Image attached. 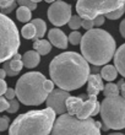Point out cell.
Instances as JSON below:
<instances>
[{
	"instance_id": "obj_1",
	"label": "cell",
	"mask_w": 125,
	"mask_h": 135,
	"mask_svg": "<svg viewBox=\"0 0 125 135\" xmlns=\"http://www.w3.org/2000/svg\"><path fill=\"white\" fill-rule=\"evenodd\" d=\"M91 74V68L81 54L65 52L54 58L49 65V75L54 85L65 91L82 87Z\"/></svg>"
},
{
	"instance_id": "obj_2",
	"label": "cell",
	"mask_w": 125,
	"mask_h": 135,
	"mask_svg": "<svg viewBox=\"0 0 125 135\" xmlns=\"http://www.w3.org/2000/svg\"><path fill=\"white\" fill-rule=\"evenodd\" d=\"M81 53L87 63L101 66L112 60L117 50V43L112 35L104 30H88L80 42Z\"/></svg>"
},
{
	"instance_id": "obj_3",
	"label": "cell",
	"mask_w": 125,
	"mask_h": 135,
	"mask_svg": "<svg viewBox=\"0 0 125 135\" xmlns=\"http://www.w3.org/2000/svg\"><path fill=\"white\" fill-rule=\"evenodd\" d=\"M53 110H29L15 118L9 128V135H49L55 120Z\"/></svg>"
},
{
	"instance_id": "obj_4",
	"label": "cell",
	"mask_w": 125,
	"mask_h": 135,
	"mask_svg": "<svg viewBox=\"0 0 125 135\" xmlns=\"http://www.w3.org/2000/svg\"><path fill=\"white\" fill-rule=\"evenodd\" d=\"M46 76L38 71H31L22 75L16 82L15 95L25 106H39L44 103L48 93L43 89Z\"/></svg>"
},
{
	"instance_id": "obj_5",
	"label": "cell",
	"mask_w": 125,
	"mask_h": 135,
	"mask_svg": "<svg viewBox=\"0 0 125 135\" xmlns=\"http://www.w3.org/2000/svg\"><path fill=\"white\" fill-rule=\"evenodd\" d=\"M102 124L99 122L86 118L79 119L68 113L60 114L54 120L52 127V135H101Z\"/></svg>"
},
{
	"instance_id": "obj_6",
	"label": "cell",
	"mask_w": 125,
	"mask_h": 135,
	"mask_svg": "<svg viewBox=\"0 0 125 135\" xmlns=\"http://www.w3.org/2000/svg\"><path fill=\"white\" fill-rule=\"evenodd\" d=\"M99 113L104 130L125 128V100L120 95L104 97L99 103Z\"/></svg>"
},
{
	"instance_id": "obj_7",
	"label": "cell",
	"mask_w": 125,
	"mask_h": 135,
	"mask_svg": "<svg viewBox=\"0 0 125 135\" xmlns=\"http://www.w3.org/2000/svg\"><path fill=\"white\" fill-rule=\"evenodd\" d=\"M20 33L10 17L0 12V63L9 60L20 48Z\"/></svg>"
},
{
	"instance_id": "obj_8",
	"label": "cell",
	"mask_w": 125,
	"mask_h": 135,
	"mask_svg": "<svg viewBox=\"0 0 125 135\" xmlns=\"http://www.w3.org/2000/svg\"><path fill=\"white\" fill-rule=\"evenodd\" d=\"M124 5V0H77L76 11L82 18H93L98 15H106Z\"/></svg>"
},
{
	"instance_id": "obj_9",
	"label": "cell",
	"mask_w": 125,
	"mask_h": 135,
	"mask_svg": "<svg viewBox=\"0 0 125 135\" xmlns=\"http://www.w3.org/2000/svg\"><path fill=\"white\" fill-rule=\"evenodd\" d=\"M71 17V5L63 0L53 1L48 9V18L57 27L64 26Z\"/></svg>"
},
{
	"instance_id": "obj_10",
	"label": "cell",
	"mask_w": 125,
	"mask_h": 135,
	"mask_svg": "<svg viewBox=\"0 0 125 135\" xmlns=\"http://www.w3.org/2000/svg\"><path fill=\"white\" fill-rule=\"evenodd\" d=\"M70 96V93L65 90L54 89L52 92L47 95V98L44 102H47V107L50 108L55 114H64L66 113V107H65V101Z\"/></svg>"
},
{
	"instance_id": "obj_11",
	"label": "cell",
	"mask_w": 125,
	"mask_h": 135,
	"mask_svg": "<svg viewBox=\"0 0 125 135\" xmlns=\"http://www.w3.org/2000/svg\"><path fill=\"white\" fill-rule=\"evenodd\" d=\"M98 113H99V102L97 101V97H87V100L83 101L81 109L75 117L79 119H86L89 117H94Z\"/></svg>"
},
{
	"instance_id": "obj_12",
	"label": "cell",
	"mask_w": 125,
	"mask_h": 135,
	"mask_svg": "<svg viewBox=\"0 0 125 135\" xmlns=\"http://www.w3.org/2000/svg\"><path fill=\"white\" fill-rule=\"evenodd\" d=\"M87 97H97L103 91L104 84L99 74H89L87 78Z\"/></svg>"
},
{
	"instance_id": "obj_13",
	"label": "cell",
	"mask_w": 125,
	"mask_h": 135,
	"mask_svg": "<svg viewBox=\"0 0 125 135\" xmlns=\"http://www.w3.org/2000/svg\"><path fill=\"white\" fill-rule=\"evenodd\" d=\"M48 39L52 46L60 48V49H66L68 48V37L59 28H52L48 32Z\"/></svg>"
},
{
	"instance_id": "obj_14",
	"label": "cell",
	"mask_w": 125,
	"mask_h": 135,
	"mask_svg": "<svg viewBox=\"0 0 125 135\" xmlns=\"http://www.w3.org/2000/svg\"><path fill=\"white\" fill-rule=\"evenodd\" d=\"M21 61L23 66L28 68V69H33V68H36L39 64L41 55L37 53L36 50H28V52H26L25 54L21 55Z\"/></svg>"
},
{
	"instance_id": "obj_15",
	"label": "cell",
	"mask_w": 125,
	"mask_h": 135,
	"mask_svg": "<svg viewBox=\"0 0 125 135\" xmlns=\"http://www.w3.org/2000/svg\"><path fill=\"white\" fill-rule=\"evenodd\" d=\"M83 100L81 97H74V96H69L65 101V107H66V113L70 115H76L79 113V110L82 107Z\"/></svg>"
},
{
	"instance_id": "obj_16",
	"label": "cell",
	"mask_w": 125,
	"mask_h": 135,
	"mask_svg": "<svg viewBox=\"0 0 125 135\" xmlns=\"http://www.w3.org/2000/svg\"><path fill=\"white\" fill-rule=\"evenodd\" d=\"M114 57V68L117 69L118 74H120L122 76H125V44H122V46L118 48V50L115 52Z\"/></svg>"
},
{
	"instance_id": "obj_17",
	"label": "cell",
	"mask_w": 125,
	"mask_h": 135,
	"mask_svg": "<svg viewBox=\"0 0 125 135\" xmlns=\"http://www.w3.org/2000/svg\"><path fill=\"white\" fill-rule=\"evenodd\" d=\"M99 75H101V78H102V80H106V81H108V82H112L113 80L117 79V76H118V71H117V69L114 68V65H107L106 64L99 70Z\"/></svg>"
},
{
	"instance_id": "obj_18",
	"label": "cell",
	"mask_w": 125,
	"mask_h": 135,
	"mask_svg": "<svg viewBox=\"0 0 125 135\" xmlns=\"http://www.w3.org/2000/svg\"><path fill=\"white\" fill-rule=\"evenodd\" d=\"M33 49L36 50L39 55H47L48 53H50L52 50V44L49 43V41L47 39H37L33 43Z\"/></svg>"
},
{
	"instance_id": "obj_19",
	"label": "cell",
	"mask_w": 125,
	"mask_h": 135,
	"mask_svg": "<svg viewBox=\"0 0 125 135\" xmlns=\"http://www.w3.org/2000/svg\"><path fill=\"white\" fill-rule=\"evenodd\" d=\"M31 23H32L33 27H34V30H36V37H37V39L43 38V36L46 35V31H47L46 22L43 21L42 18H34V20H32V22H31Z\"/></svg>"
},
{
	"instance_id": "obj_20",
	"label": "cell",
	"mask_w": 125,
	"mask_h": 135,
	"mask_svg": "<svg viewBox=\"0 0 125 135\" xmlns=\"http://www.w3.org/2000/svg\"><path fill=\"white\" fill-rule=\"evenodd\" d=\"M9 65H10L11 70L18 74L22 70V68H23V64H22V61H21V54H18V53L14 54L12 58L9 59Z\"/></svg>"
},
{
	"instance_id": "obj_21",
	"label": "cell",
	"mask_w": 125,
	"mask_h": 135,
	"mask_svg": "<svg viewBox=\"0 0 125 135\" xmlns=\"http://www.w3.org/2000/svg\"><path fill=\"white\" fill-rule=\"evenodd\" d=\"M16 17L20 22H28L32 18V12L25 6H20L16 11Z\"/></svg>"
},
{
	"instance_id": "obj_22",
	"label": "cell",
	"mask_w": 125,
	"mask_h": 135,
	"mask_svg": "<svg viewBox=\"0 0 125 135\" xmlns=\"http://www.w3.org/2000/svg\"><path fill=\"white\" fill-rule=\"evenodd\" d=\"M21 35H22V37L26 39H34V41H37L36 30H34L32 23H27V25L23 26L21 30Z\"/></svg>"
},
{
	"instance_id": "obj_23",
	"label": "cell",
	"mask_w": 125,
	"mask_h": 135,
	"mask_svg": "<svg viewBox=\"0 0 125 135\" xmlns=\"http://www.w3.org/2000/svg\"><path fill=\"white\" fill-rule=\"evenodd\" d=\"M103 95H104V97L117 96V95H119V89H118V86H117V84L108 82L107 85L103 87Z\"/></svg>"
},
{
	"instance_id": "obj_24",
	"label": "cell",
	"mask_w": 125,
	"mask_h": 135,
	"mask_svg": "<svg viewBox=\"0 0 125 135\" xmlns=\"http://www.w3.org/2000/svg\"><path fill=\"white\" fill-rule=\"evenodd\" d=\"M81 22H82V18L80 17L79 15H75V16H71L70 20L68 21L69 27L74 31H77V30L81 27Z\"/></svg>"
},
{
	"instance_id": "obj_25",
	"label": "cell",
	"mask_w": 125,
	"mask_h": 135,
	"mask_svg": "<svg viewBox=\"0 0 125 135\" xmlns=\"http://www.w3.org/2000/svg\"><path fill=\"white\" fill-rule=\"evenodd\" d=\"M124 10H125L124 5H122L120 7L115 9L114 11H111V12L106 14V17L109 18V20H118V18H120L123 16V14H124Z\"/></svg>"
},
{
	"instance_id": "obj_26",
	"label": "cell",
	"mask_w": 125,
	"mask_h": 135,
	"mask_svg": "<svg viewBox=\"0 0 125 135\" xmlns=\"http://www.w3.org/2000/svg\"><path fill=\"white\" fill-rule=\"evenodd\" d=\"M81 38H82V35H81L79 31H74V32H71L69 35L68 42H70L71 44H74V46H77V44H80V42H81Z\"/></svg>"
},
{
	"instance_id": "obj_27",
	"label": "cell",
	"mask_w": 125,
	"mask_h": 135,
	"mask_svg": "<svg viewBox=\"0 0 125 135\" xmlns=\"http://www.w3.org/2000/svg\"><path fill=\"white\" fill-rule=\"evenodd\" d=\"M17 4L20 5V6L27 7V9H29L31 11L37 9V4L33 3V1H31V0H17Z\"/></svg>"
},
{
	"instance_id": "obj_28",
	"label": "cell",
	"mask_w": 125,
	"mask_h": 135,
	"mask_svg": "<svg viewBox=\"0 0 125 135\" xmlns=\"http://www.w3.org/2000/svg\"><path fill=\"white\" fill-rule=\"evenodd\" d=\"M18 108H20V103H18L17 100H10L9 101V107H7V112L9 113H16L18 110Z\"/></svg>"
},
{
	"instance_id": "obj_29",
	"label": "cell",
	"mask_w": 125,
	"mask_h": 135,
	"mask_svg": "<svg viewBox=\"0 0 125 135\" xmlns=\"http://www.w3.org/2000/svg\"><path fill=\"white\" fill-rule=\"evenodd\" d=\"M9 124H10V118L7 115L0 117V132H5L9 128Z\"/></svg>"
},
{
	"instance_id": "obj_30",
	"label": "cell",
	"mask_w": 125,
	"mask_h": 135,
	"mask_svg": "<svg viewBox=\"0 0 125 135\" xmlns=\"http://www.w3.org/2000/svg\"><path fill=\"white\" fill-rule=\"evenodd\" d=\"M54 82L52 81V80H44V81H43V89H44V91H46L47 93H49V92H52V91H53L54 90Z\"/></svg>"
},
{
	"instance_id": "obj_31",
	"label": "cell",
	"mask_w": 125,
	"mask_h": 135,
	"mask_svg": "<svg viewBox=\"0 0 125 135\" xmlns=\"http://www.w3.org/2000/svg\"><path fill=\"white\" fill-rule=\"evenodd\" d=\"M3 69H4V71H5V74L7 75V76H16L17 75V73H15V71H12L11 70V68H10V65H9V60H6V61H4V66H3Z\"/></svg>"
},
{
	"instance_id": "obj_32",
	"label": "cell",
	"mask_w": 125,
	"mask_h": 135,
	"mask_svg": "<svg viewBox=\"0 0 125 135\" xmlns=\"http://www.w3.org/2000/svg\"><path fill=\"white\" fill-rule=\"evenodd\" d=\"M4 97H5V98H6L7 101L14 100L15 97H16V95H15V90H14V89H11V87H7L6 91L4 92Z\"/></svg>"
},
{
	"instance_id": "obj_33",
	"label": "cell",
	"mask_w": 125,
	"mask_h": 135,
	"mask_svg": "<svg viewBox=\"0 0 125 135\" xmlns=\"http://www.w3.org/2000/svg\"><path fill=\"white\" fill-rule=\"evenodd\" d=\"M81 27H83L86 31H88V30H92L94 26H93L92 20H88V18H83L82 22H81Z\"/></svg>"
},
{
	"instance_id": "obj_34",
	"label": "cell",
	"mask_w": 125,
	"mask_h": 135,
	"mask_svg": "<svg viewBox=\"0 0 125 135\" xmlns=\"http://www.w3.org/2000/svg\"><path fill=\"white\" fill-rule=\"evenodd\" d=\"M93 26H102L104 23V15H98L92 20Z\"/></svg>"
},
{
	"instance_id": "obj_35",
	"label": "cell",
	"mask_w": 125,
	"mask_h": 135,
	"mask_svg": "<svg viewBox=\"0 0 125 135\" xmlns=\"http://www.w3.org/2000/svg\"><path fill=\"white\" fill-rule=\"evenodd\" d=\"M7 107H9V101H7L5 97L0 96V112H4V110H6Z\"/></svg>"
},
{
	"instance_id": "obj_36",
	"label": "cell",
	"mask_w": 125,
	"mask_h": 135,
	"mask_svg": "<svg viewBox=\"0 0 125 135\" xmlns=\"http://www.w3.org/2000/svg\"><path fill=\"white\" fill-rule=\"evenodd\" d=\"M15 3H16L15 0H0V9H6Z\"/></svg>"
},
{
	"instance_id": "obj_37",
	"label": "cell",
	"mask_w": 125,
	"mask_h": 135,
	"mask_svg": "<svg viewBox=\"0 0 125 135\" xmlns=\"http://www.w3.org/2000/svg\"><path fill=\"white\" fill-rule=\"evenodd\" d=\"M117 86H118V89H119V92H122V97H125V82H124V80H120Z\"/></svg>"
},
{
	"instance_id": "obj_38",
	"label": "cell",
	"mask_w": 125,
	"mask_h": 135,
	"mask_svg": "<svg viewBox=\"0 0 125 135\" xmlns=\"http://www.w3.org/2000/svg\"><path fill=\"white\" fill-rule=\"evenodd\" d=\"M6 89H7V85H6V82H5V80L0 79V96H3L4 92L6 91Z\"/></svg>"
},
{
	"instance_id": "obj_39",
	"label": "cell",
	"mask_w": 125,
	"mask_h": 135,
	"mask_svg": "<svg viewBox=\"0 0 125 135\" xmlns=\"http://www.w3.org/2000/svg\"><path fill=\"white\" fill-rule=\"evenodd\" d=\"M16 6H17V5H16V3H15V4H12L11 6L6 7V9H1V14H4V15H9V14H10L11 11L14 10V9H15Z\"/></svg>"
},
{
	"instance_id": "obj_40",
	"label": "cell",
	"mask_w": 125,
	"mask_h": 135,
	"mask_svg": "<svg viewBox=\"0 0 125 135\" xmlns=\"http://www.w3.org/2000/svg\"><path fill=\"white\" fill-rule=\"evenodd\" d=\"M120 35L122 37H125V20L120 22Z\"/></svg>"
},
{
	"instance_id": "obj_41",
	"label": "cell",
	"mask_w": 125,
	"mask_h": 135,
	"mask_svg": "<svg viewBox=\"0 0 125 135\" xmlns=\"http://www.w3.org/2000/svg\"><path fill=\"white\" fill-rule=\"evenodd\" d=\"M5 78H6V74H5L4 69H0V79H1V80H4Z\"/></svg>"
},
{
	"instance_id": "obj_42",
	"label": "cell",
	"mask_w": 125,
	"mask_h": 135,
	"mask_svg": "<svg viewBox=\"0 0 125 135\" xmlns=\"http://www.w3.org/2000/svg\"><path fill=\"white\" fill-rule=\"evenodd\" d=\"M109 135H124V134H122V133H113V134H109Z\"/></svg>"
},
{
	"instance_id": "obj_43",
	"label": "cell",
	"mask_w": 125,
	"mask_h": 135,
	"mask_svg": "<svg viewBox=\"0 0 125 135\" xmlns=\"http://www.w3.org/2000/svg\"><path fill=\"white\" fill-rule=\"evenodd\" d=\"M44 1H46V3H49V4H52V3H53V1H55V0H44Z\"/></svg>"
},
{
	"instance_id": "obj_44",
	"label": "cell",
	"mask_w": 125,
	"mask_h": 135,
	"mask_svg": "<svg viewBox=\"0 0 125 135\" xmlns=\"http://www.w3.org/2000/svg\"><path fill=\"white\" fill-rule=\"evenodd\" d=\"M31 1H33V3H39V1H42V0H31Z\"/></svg>"
}]
</instances>
